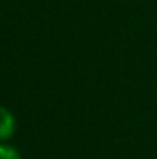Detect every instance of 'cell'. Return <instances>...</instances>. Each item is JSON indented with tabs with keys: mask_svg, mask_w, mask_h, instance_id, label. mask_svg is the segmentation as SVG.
I'll list each match as a JSON object with an SVG mask.
<instances>
[{
	"mask_svg": "<svg viewBox=\"0 0 157 159\" xmlns=\"http://www.w3.org/2000/svg\"><path fill=\"white\" fill-rule=\"evenodd\" d=\"M0 159H22L19 152L9 145H0Z\"/></svg>",
	"mask_w": 157,
	"mask_h": 159,
	"instance_id": "7a4b0ae2",
	"label": "cell"
},
{
	"mask_svg": "<svg viewBox=\"0 0 157 159\" xmlns=\"http://www.w3.org/2000/svg\"><path fill=\"white\" fill-rule=\"evenodd\" d=\"M14 130H15L14 116L5 107H0V141L9 139L14 134Z\"/></svg>",
	"mask_w": 157,
	"mask_h": 159,
	"instance_id": "6da1fadb",
	"label": "cell"
}]
</instances>
